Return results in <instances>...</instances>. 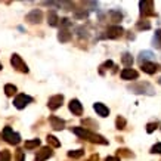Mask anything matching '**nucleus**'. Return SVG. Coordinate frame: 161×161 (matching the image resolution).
Wrapping results in <instances>:
<instances>
[{
	"label": "nucleus",
	"instance_id": "nucleus-1",
	"mask_svg": "<svg viewBox=\"0 0 161 161\" xmlns=\"http://www.w3.org/2000/svg\"><path fill=\"white\" fill-rule=\"evenodd\" d=\"M127 89L132 90V92L136 95H149V96L155 95L154 87L151 86V83H148V81H139V83H135V84H130Z\"/></svg>",
	"mask_w": 161,
	"mask_h": 161
},
{
	"label": "nucleus",
	"instance_id": "nucleus-2",
	"mask_svg": "<svg viewBox=\"0 0 161 161\" xmlns=\"http://www.w3.org/2000/svg\"><path fill=\"white\" fill-rule=\"evenodd\" d=\"M2 136H3V139L10 145H18L19 142H21V136H19V133H15L9 126H6V127L3 129Z\"/></svg>",
	"mask_w": 161,
	"mask_h": 161
},
{
	"label": "nucleus",
	"instance_id": "nucleus-3",
	"mask_svg": "<svg viewBox=\"0 0 161 161\" xmlns=\"http://www.w3.org/2000/svg\"><path fill=\"white\" fill-rule=\"evenodd\" d=\"M10 64H12V67L18 69V71H21V73H28V67H27V64L22 61V58L17 55V53H13L12 56H10Z\"/></svg>",
	"mask_w": 161,
	"mask_h": 161
},
{
	"label": "nucleus",
	"instance_id": "nucleus-4",
	"mask_svg": "<svg viewBox=\"0 0 161 161\" xmlns=\"http://www.w3.org/2000/svg\"><path fill=\"white\" fill-rule=\"evenodd\" d=\"M33 102V98L31 96H28V95H18L17 98L13 99V105H15V108H18V110H24L28 103H31Z\"/></svg>",
	"mask_w": 161,
	"mask_h": 161
},
{
	"label": "nucleus",
	"instance_id": "nucleus-5",
	"mask_svg": "<svg viewBox=\"0 0 161 161\" xmlns=\"http://www.w3.org/2000/svg\"><path fill=\"white\" fill-rule=\"evenodd\" d=\"M139 8H140V15L142 17H152L154 13V2L151 0H145L139 3Z\"/></svg>",
	"mask_w": 161,
	"mask_h": 161
},
{
	"label": "nucleus",
	"instance_id": "nucleus-6",
	"mask_svg": "<svg viewBox=\"0 0 161 161\" xmlns=\"http://www.w3.org/2000/svg\"><path fill=\"white\" fill-rule=\"evenodd\" d=\"M25 19L30 24H39V22H42V19H43V12L40 9H33L25 17Z\"/></svg>",
	"mask_w": 161,
	"mask_h": 161
},
{
	"label": "nucleus",
	"instance_id": "nucleus-7",
	"mask_svg": "<svg viewBox=\"0 0 161 161\" xmlns=\"http://www.w3.org/2000/svg\"><path fill=\"white\" fill-rule=\"evenodd\" d=\"M62 102H64V96L62 95H55L47 101V107H49V110L55 111L62 107Z\"/></svg>",
	"mask_w": 161,
	"mask_h": 161
},
{
	"label": "nucleus",
	"instance_id": "nucleus-8",
	"mask_svg": "<svg viewBox=\"0 0 161 161\" xmlns=\"http://www.w3.org/2000/svg\"><path fill=\"white\" fill-rule=\"evenodd\" d=\"M124 33V30H123V27L120 25H112L110 27L108 30H107V34H105V37H108V39H118L121 37Z\"/></svg>",
	"mask_w": 161,
	"mask_h": 161
},
{
	"label": "nucleus",
	"instance_id": "nucleus-9",
	"mask_svg": "<svg viewBox=\"0 0 161 161\" xmlns=\"http://www.w3.org/2000/svg\"><path fill=\"white\" fill-rule=\"evenodd\" d=\"M140 65H142V71L146 73V74H155V73L161 71V65L155 64V62H144Z\"/></svg>",
	"mask_w": 161,
	"mask_h": 161
},
{
	"label": "nucleus",
	"instance_id": "nucleus-10",
	"mask_svg": "<svg viewBox=\"0 0 161 161\" xmlns=\"http://www.w3.org/2000/svg\"><path fill=\"white\" fill-rule=\"evenodd\" d=\"M84 139H87V140H90V142H93V144H101V145H107L108 144V140L103 137V136L101 135H96V133H93V132H87V135H86Z\"/></svg>",
	"mask_w": 161,
	"mask_h": 161
},
{
	"label": "nucleus",
	"instance_id": "nucleus-11",
	"mask_svg": "<svg viewBox=\"0 0 161 161\" xmlns=\"http://www.w3.org/2000/svg\"><path fill=\"white\" fill-rule=\"evenodd\" d=\"M52 155H53V151H52L49 146H46V148H42V149L37 152L34 161H46L47 158H51Z\"/></svg>",
	"mask_w": 161,
	"mask_h": 161
},
{
	"label": "nucleus",
	"instance_id": "nucleus-12",
	"mask_svg": "<svg viewBox=\"0 0 161 161\" xmlns=\"http://www.w3.org/2000/svg\"><path fill=\"white\" fill-rule=\"evenodd\" d=\"M68 107H69V111H71L74 115H81V114H83V105L80 103L78 99H71Z\"/></svg>",
	"mask_w": 161,
	"mask_h": 161
},
{
	"label": "nucleus",
	"instance_id": "nucleus-13",
	"mask_svg": "<svg viewBox=\"0 0 161 161\" xmlns=\"http://www.w3.org/2000/svg\"><path fill=\"white\" fill-rule=\"evenodd\" d=\"M49 123H51L52 129H55V130H62V129L65 127V121L59 117H56V115H51L49 117Z\"/></svg>",
	"mask_w": 161,
	"mask_h": 161
},
{
	"label": "nucleus",
	"instance_id": "nucleus-14",
	"mask_svg": "<svg viewBox=\"0 0 161 161\" xmlns=\"http://www.w3.org/2000/svg\"><path fill=\"white\" fill-rule=\"evenodd\" d=\"M93 110L96 111V114L101 115V117H108V115H110V110H108V107L103 105L102 102H96V103H93Z\"/></svg>",
	"mask_w": 161,
	"mask_h": 161
},
{
	"label": "nucleus",
	"instance_id": "nucleus-15",
	"mask_svg": "<svg viewBox=\"0 0 161 161\" xmlns=\"http://www.w3.org/2000/svg\"><path fill=\"white\" fill-rule=\"evenodd\" d=\"M120 76H121L123 80H136L139 77V73L135 71V69H132V68H124Z\"/></svg>",
	"mask_w": 161,
	"mask_h": 161
},
{
	"label": "nucleus",
	"instance_id": "nucleus-16",
	"mask_svg": "<svg viewBox=\"0 0 161 161\" xmlns=\"http://www.w3.org/2000/svg\"><path fill=\"white\" fill-rule=\"evenodd\" d=\"M58 21H59V18L56 15V12L55 10H51V12H47V24L51 27H56L58 25Z\"/></svg>",
	"mask_w": 161,
	"mask_h": 161
},
{
	"label": "nucleus",
	"instance_id": "nucleus-17",
	"mask_svg": "<svg viewBox=\"0 0 161 161\" xmlns=\"http://www.w3.org/2000/svg\"><path fill=\"white\" fill-rule=\"evenodd\" d=\"M58 40L61 43H67L71 40V33H69V30H65V28H62L58 34Z\"/></svg>",
	"mask_w": 161,
	"mask_h": 161
},
{
	"label": "nucleus",
	"instance_id": "nucleus-18",
	"mask_svg": "<svg viewBox=\"0 0 161 161\" xmlns=\"http://www.w3.org/2000/svg\"><path fill=\"white\" fill-rule=\"evenodd\" d=\"M154 56H155V55H154L151 51H142L140 53H139V62H140V64L148 62L149 59H152Z\"/></svg>",
	"mask_w": 161,
	"mask_h": 161
},
{
	"label": "nucleus",
	"instance_id": "nucleus-19",
	"mask_svg": "<svg viewBox=\"0 0 161 161\" xmlns=\"http://www.w3.org/2000/svg\"><path fill=\"white\" fill-rule=\"evenodd\" d=\"M121 62H123V65H124V67L130 68L132 65H133V56H132L129 52H124V53H123V56H121Z\"/></svg>",
	"mask_w": 161,
	"mask_h": 161
},
{
	"label": "nucleus",
	"instance_id": "nucleus-20",
	"mask_svg": "<svg viewBox=\"0 0 161 161\" xmlns=\"http://www.w3.org/2000/svg\"><path fill=\"white\" fill-rule=\"evenodd\" d=\"M152 46L155 49H161V30H157L152 37Z\"/></svg>",
	"mask_w": 161,
	"mask_h": 161
},
{
	"label": "nucleus",
	"instance_id": "nucleus-21",
	"mask_svg": "<svg viewBox=\"0 0 161 161\" xmlns=\"http://www.w3.org/2000/svg\"><path fill=\"white\" fill-rule=\"evenodd\" d=\"M108 15L111 17V19H112L114 22H120V21L123 19V13H121L120 10H117V9H112V10H110V12H108Z\"/></svg>",
	"mask_w": 161,
	"mask_h": 161
},
{
	"label": "nucleus",
	"instance_id": "nucleus-22",
	"mask_svg": "<svg viewBox=\"0 0 161 161\" xmlns=\"http://www.w3.org/2000/svg\"><path fill=\"white\" fill-rule=\"evenodd\" d=\"M40 145V139H31V140H25V144H24V148L25 149H34V148H37Z\"/></svg>",
	"mask_w": 161,
	"mask_h": 161
},
{
	"label": "nucleus",
	"instance_id": "nucleus-23",
	"mask_svg": "<svg viewBox=\"0 0 161 161\" xmlns=\"http://www.w3.org/2000/svg\"><path fill=\"white\" fill-rule=\"evenodd\" d=\"M47 144L53 146V148H59L61 146V142L58 140V137H55L53 135H47Z\"/></svg>",
	"mask_w": 161,
	"mask_h": 161
},
{
	"label": "nucleus",
	"instance_id": "nucleus-24",
	"mask_svg": "<svg viewBox=\"0 0 161 161\" xmlns=\"http://www.w3.org/2000/svg\"><path fill=\"white\" fill-rule=\"evenodd\" d=\"M136 28H137L139 31H142V30H149V28H151V22H149V21H139V22L136 24Z\"/></svg>",
	"mask_w": 161,
	"mask_h": 161
},
{
	"label": "nucleus",
	"instance_id": "nucleus-25",
	"mask_svg": "<svg viewBox=\"0 0 161 161\" xmlns=\"http://www.w3.org/2000/svg\"><path fill=\"white\" fill-rule=\"evenodd\" d=\"M5 93H6V96H13V95L17 93V86L6 84L5 86Z\"/></svg>",
	"mask_w": 161,
	"mask_h": 161
},
{
	"label": "nucleus",
	"instance_id": "nucleus-26",
	"mask_svg": "<svg viewBox=\"0 0 161 161\" xmlns=\"http://www.w3.org/2000/svg\"><path fill=\"white\" fill-rule=\"evenodd\" d=\"M84 155V151L83 149H76V151H68V157L69 158H80Z\"/></svg>",
	"mask_w": 161,
	"mask_h": 161
},
{
	"label": "nucleus",
	"instance_id": "nucleus-27",
	"mask_svg": "<svg viewBox=\"0 0 161 161\" xmlns=\"http://www.w3.org/2000/svg\"><path fill=\"white\" fill-rule=\"evenodd\" d=\"M73 132L76 133L77 136H80V137H86V135H87V129L84 127H73Z\"/></svg>",
	"mask_w": 161,
	"mask_h": 161
},
{
	"label": "nucleus",
	"instance_id": "nucleus-28",
	"mask_svg": "<svg viewBox=\"0 0 161 161\" xmlns=\"http://www.w3.org/2000/svg\"><path fill=\"white\" fill-rule=\"evenodd\" d=\"M10 158H12V155H10V152L8 149H2L0 151V161H10Z\"/></svg>",
	"mask_w": 161,
	"mask_h": 161
},
{
	"label": "nucleus",
	"instance_id": "nucleus-29",
	"mask_svg": "<svg viewBox=\"0 0 161 161\" xmlns=\"http://www.w3.org/2000/svg\"><path fill=\"white\" fill-rule=\"evenodd\" d=\"M115 124H117V129H124L126 127V120L123 118V117H117V120H115Z\"/></svg>",
	"mask_w": 161,
	"mask_h": 161
},
{
	"label": "nucleus",
	"instance_id": "nucleus-30",
	"mask_svg": "<svg viewBox=\"0 0 161 161\" xmlns=\"http://www.w3.org/2000/svg\"><path fill=\"white\" fill-rule=\"evenodd\" d=\"M15 160L17 161H24L25 160V154H24L22 149H18L17 151V154H15Z\"/></svg>",
	"mask_w": 161,
	"mask_h": 161
},
{
	"label": "nucleus",
	"instance_id": "nucleus-31",
	"mask_svg": "<svg viewBox=\"0 0 161 161\" xmlns=\"http://www.w3.org/2000/svg\"><path fill=\"white\" fill-rule=\"evenodd\" d=\"M59 21H61V25L64 27L65 30H67V27H69L71 24H73V22H71V21L68 19V18H62V19H59Z\"/></svg>",
	"mask_w": 161,
	"mask_h": 161
},
{
	"label": "nucleus",
	"instance_id": "nucleus-32",
	"mask_svg": "<svg viewBox=\"0 0 161 161\" xmlns=\"http://www.w3.org/2000/svg\"><path fill=\"white\" fill-rule=\"evenodd\" d=\"M151 152H152V154H161V142H160V144L154 145L152 148H151Z\"/></svg>",
	"mask_w": 161,
	"mask_h": 161
},
{
	"label": "nucleus",
	"instance_id": "nucleus-33",
	"mask_svg": "<svg viewBox=\"0 0 161 161\" xmlns=\"http://www.w3.org/2000/svg\"><path fill=\"white\" fill-rule=\"evenodd\" d=\"M74 17L78 18V19H84V18H87V12L83 9V12H76V13H74Z\"/></svg>",
	"mask_w": 161,
	"mask_h": 161
},
{
	"label": "nucleus",
	"instance_id": "nucleus-34",
	"mask_svg": "<svg viewBox=\"0 0 161 161\" xmlns=\"http://www.w3.org/2000/svg\"><path fill=\"white\" fill-rule=\"evenodd\" d=\"M157 126H158L157 123H149V124L146 126V132H148V133H152L154 130L157 129Z\"/></svg>",
	"mask_w": 161,
	"mask_h": 161
},
{
	"label": "nucleus",
	"instance_id": "nucleus-35",
	"mask_svg": "<svg viewBox=\"0 0 161 161\" xmlns=\"http://www.w3.org/2000/svg\"><path fill=\"white\" fill-rule=\"evenodd\" d=\"M117 154H118V155L121 154L123 157H133V154L130 152L129 149H118V152H117Z\"/></svg>",
	"mask_w": 161,
	"mask_h": 161
},
{
	"label": "nucleus",
	"instance_id": "nucleus-36",
	"mask_svg": "<svg viewBox=\"0 0 161 161\" xmlns=\"http://www.w3.org/2000/svg\"><path fill=\"white\" fill-rule=\"evenodd\" d=\"M98 160H99V155H98V154H93L87 161H98Z\"/></svg>",
	"mask_w": 161,
	"mask_h": 161
},
{
	"label": "nucleus",
	"instance_id": "nucleus-37",
	"mask_svg": "<svg viewBox=\"0 0 161 161\" xmlns=\"http://www.w3.org/2000/svg\"><path fill=\"white\" fill-rule=\"evenodd\" d=\"M105 161H120L117 157H107V160Z\"/></svg>",
	"mask_w": 161,
	"mask_h": 161
},
{
	"label": "nucleus",
	"instance_id": "nucleus-38",
	"mask_svg": "<svg viewBox=\"0 0 161 161\" xmlns=\"http://www.w3.org/2000/svg\"><path fill=\"white\" fill-rule=\"evenodd\" d=\"M157 81H158V84H161V77L158 78V80H157Z\"/></svg>",
	"mask_w": 161,
	"mask_h": 161
},
{
	"label": "nucleus",
	"instance_id": "nucleus-39",
	"mask_svg": "<svg viewBox=\"0 0 161 161\" xmlns=\"http://www.w3.org/2000/svg\"><path fill=\"white\" fill-rule=\"evenodd\" d=\"M2 68H3V65H2V64H0V69H2Z\"/></svg>",
	"mask_w": 161,
	"mask_h": 161
}]
</instances>
